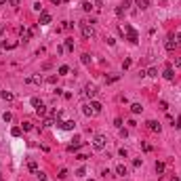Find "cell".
<instances>
[{
	"label": "cell",
	"mask_w": 181,
	"mask_h": 181,
	"mask_svg": "<svg viewBox=\"0 0 181 181\" xmlns=\"http://www.w3.org/2000/svg\"><path fill=\"white\" fill-rule=\"evenodd\" d=\"M156 173H158V175L164 173V162H156Z\"/></svg>",
	"instance_id": "obj_23"
},
{
	"label": "cell",
	"mask_w": 181,
	"mask_h": 181,
	"mask_svg": "<svg viewBox=\"0 0 181 181\" xmlns=\"http://www.w3.org/2000/svg\"><path fill=\"white\" fill-rule=\"evenodd\" d=\"M2 120H4V122H11V120H13V116H11L9 112H4V114H2Z\"/></svg>",
	"instance_id": "obj_27"
},
{
	"label": "cell",
	"mask_w": 181,
	"mask_h": 181,
	"mask_svg": "<svg viewBox=\"0 0 181 181\" xmlns=\"http://www.w3.org/2000/svg\"><path fill=\"white\" fill-rule=\"evenodd\" d=\"M133 166H135V168L141 166V160H139V158H135V160H133Z\"/></svg>",
	"instance_id": "obj_35"
},
{
	"label": "cell",
	"mask_w": 181,
	"mask_h": 181,
	"mask_svg": "<svg viewBox=\"0 0 181 181\" xmlns=\"http://www.w3.org/2000/svg\"><path fill=\"white\" fill-rule=\"evenodd\" d=\"M80 32L84 38H93L95 32H93V25H89V21H80Z\"/></svg>",
	"instance_id": "obj_3"
},
{
	"label": "cell",
	"mask_w": 181,
	"mask_h": 181,
	"mask_svg": "<svg viewBox=\"0 0 181 181\" xmlns=\"http://www.w3.org/2000/svg\"><path fill=\"white\" fill-rule=\"evenodd\" d=\"M21 131H32V122H23V124H21Z\"/></svg>",
	"instance_id": "obj_26"
},
{
	"label": "cell",
	"mask_w": 181,
	"mask_h": 181,
	"mask_svg": "<svg viewBox=\"0 0 181 181\" xmlns=\"http://www.w3.org/2000/svg\"><path fill=\"white\" fill-rule=\"evenodd\" d=\"M57 177H59V179H65V177H67V168H61V171H59V175H57Z\"/></svg>",
	"instance_id": "obj_28"
},
{
	"label": "cell",
	"mask_w": 181,
	"mask_h": 181,
	"mask_svg": "<svg viewBox=\"0 0 181 181\" xmlns=\"http://www.w3.org/2000/svg\"><path fill=\"white\" fill-rule=\"evenodd\" d=\"M82 9L87 11V13H90V9H93V4H90V2H82Z\"/></svg>",
	"instance_id": "obj_29"
},
{
	"label": "cell",
	"mask_w": 181,
	"mask_h": 181,
	"mask_svg": "<svg viewBox=\"0 0 181 181\" xmlns=\"http://www.w3.org/2000/svg\"><path fill=\"white\" fill-rule=\"evenodd\" d=\"M89 181H95V179H89Z\"/></svg>",
	"instance_id": "obj_47"
},
{
	"label": "cell",
	"mask_w": 181,
	"mask_h": 181,
	"mask_svg": "<svg viewBox=\"0 0 181 181\" xmlns=\"http://www.w3.org/2000/svg\"><path fill=\"white\" fill-rule=\"evenodd\" d=\"M116 80H118V76H110L105 82H108V84H112V82H116Z\"/></svg>",
	"instance_id": "obj_37"
},
{
	"label": "cell",
	"mask_w": 181,
	"mask_h": 181,
	"mask_svg": "<svg viewBox=\"0 0 181 181\" xmlns=\"http://www.w3.org/2000/svg\"><path fill=\"white\" fill-rule=\"evenodd\" d=\"M175 126H177V129H181V116L177 118V124H175Z\"/></svg>",
	"instance_id": "obj_43"
},
{
	"label": "cell",
	"mask_w": 181,
	"mask_h": 181,
	"mask_svg": "<svg viewBox=\"0 0 181 181\" xmlns=\"http://www.w3.org/2000/svg\"><path fill=\"white\" fill-rule=\"evenodd\" d=\"M0 97H2L4 101H11V99H13V93H9V90H2V95H0Z\"/></svg>",
	"instance_id": "obj_18"
},
{
	"label": "cell",
	"mask_w": 181,
	"mask_h": 181,
	"mask_svg": "<svg viewBox=\"0 0 181 181\" xmlns=\"http://www.w3.org/2000/svg\"><path fill=\"white\" fill-rule=\"evenodd\" d=\"M135 2H137V7H139L141 11H145L147 7H150V0H135Z\"/></svg>",
	"instance_id": "obj_12"
},
{
	"label": "cell",
	"mask_w": 181,
	"mask_h": 181,
	"mask_svg": "<svg viewBox=\"0 0 181 181\" xmlns=\"http://www.w3.org/2000/svg\"><path fill=\"white\" fill-rule=\"evenodd\" d=\"M145 124H147V129H150V131H154V133H160V122H156V120H147Z\"/></svg>",
	"instance_id": "obj_7"
},
{
	"label": "cell",
	"mask_w": 181,
	"mask_h": 181,
	"mask_svg": "<svg viewBox=\"0 0 181 181\" xmlns=\"http://www.w3.org/2000/svg\"><path fill=\"white\" fill-rule=\"evenodd\" d=\"M9 4H11V7H13V9H17L19 4H21V2H19V0H9Z\"/></svg>",
	"instance_id": "obj_31"
},
{
	"label": "cell",
	"mask_w": 181,
	"mask_h": 181,
	"mask_svg": "<svg viewBox=\"0 0 181 181\" xmlns=\"http://www.w3.org/2000/svg\"><path fill=\"white\" fill-rule=\"evenodd\" d=\"M80 61L84 63V65H89V63H90V55H87V53H84V55H80Z\"/></svg>",
	"instance_id": "obj_22"
},
{
	"label": "cell",
	"mask_w": 181,
	"mask_h": 181,
	"mask_svg": "<svg viewBox=\"0 0 181 181\" xmlns=\"http://www.w3.org/2000/svg\"><path fill=\"white\" fill-rule=\"evenodd\" d=\"M36 177H38L40 181H46V175H44V173H40V171H38V173H36Z\"/></svg>",
	"instance_id": "obj_34"
},
{
	"label": "cell",
	"mask_w": 181,
	"mask_h": 181,
	"mask_svg": "<svg viewBox=\"0 0 181 181\" xmlns=\"http://www.w3.org/2000/svg\"><path fill=\"white\" fill-rule=\"evenodd\" d=\"M4 2H7V0H0V4H4Z\"/></svg>",
	"instance_id": "obj_46"
},
{
	"label": "cell",
	"mask_w": 181,
	"mask_h": 181,
	"mask_svg": "<svg viewBox=\"0 0 181 181\" xmlns=\"http://www.w3.org/2000/svg\"><path fill=\"white\" fill-rule=\"evenodd\" d=\"M32 105H34V108H38V105H40V99H38V97H32Z\"/></svg>",
	"instance_id": "obj_32"
},
{
	"label": "cell",
	"mask_w": 181,
	"mask_h": 181,
	"mask_svg": "<svg viewBox=\"0 0 181 181\" xmlns=\"http://www.w3.org/2000/svg\"><path fill=\"white\" fill-rule=\"evenodd\" d=\"M11 135H13V137H19L21 135V126H13V129H11Z\"/></svg>",
	"instance_id": "obj_21"
},
{
	"label": "cell",
	"mask_w": 181,
	"mask_h": 181,
	"mask_svg": "<svg viewBox=\"0 0 181 181\" xmlns=\"http://www.w3.org/2000/svg\"><path fill=\"white\" fill-rule=\"evenodd\" d=\"M67 74H70V67H67V65H61L59 67V76H67Z\"/></svg>",
	"instance_id": "obj_19"
},
{
	"label": "cell",
	"mask_w": 181,
	"mask_h": 181,
	"mask_svg": "<svg viewBox=\"0 0 181 181\" xmlns=\"http://www.w3.org/2000/svg\"><path fill=\"white\" fill-rule=\"evenodd\" d=\"M164 78H166V80H173L175 78V72H173V67H166V70H164V74H162Z\"/></svg>",
	"instance_id": "obj_11"
},
{
	"label": "cell",
	"mask_w": 181,
	"mask_h": 181,
	"mask_svg": "<svg viewBox=\"0 0 181 181\" xmlns=\"http://www.w3.org/2000/svg\"><path fill=\"white\" fill-rule=\"evenodd\" d=\"M131 59H124V61H122V70H129V67H131Z\"/></svg>",
	"instance_id": "obj_25"
},
{
	"label": "cell",
	"mask_w": 181,
	"mask_h": 181,
	"mask_svg": "<svg viewBox=\"0 0 181 181\" xmlns=\"http://www.w3.org/2000/svg\"><path fill=\"white\" fill-rule=\"evenodd\" d=\"M116 15H118V17H122V15H124V9L118 7V9H116Z\"/></svg>",
	"instance_id": "obj_36"
},
{
	"label": "cell",
	"mask_w": 181,
	"mask_h": 181,
	"mask_svg": "<svg viewBox=\"0 0 181 181\" xmlns=\"http://www.w3.org/2000/svg\"><path fill=\"white\" fill-rule=\"evenodd\" d=\"M38 23H42V25H49L51 23V15L46 13V11H42V13H40V21H38Z\"/></svg>",
	"instance_id": "obj_8"
},
{
	"label": "cell",
	"mask_w": 181,
	"mask_h": 181,
	"mask_svg": "<svg viewBox=\"0 0 181 181\" xmlns=\"http://www.w3.org/2000/svg\"><path fill=\"white\" fill-rule=\"evenodd\" d=\"M36 114H38V116H44V114H46V105H42V103H40L38 108H36Z\"/></svg>",
	"instance_id": "obj_17"
},
{
	"label": "cell",
	"mask_w": 181,
	"mask_h": 181,
	"mask_svg": "<svg viewBox=\"0 0 181 181\" xmlns=\"http://www.w3.org/2000/svg\"><path fill=\"white\" fill-rule=\"evenodd\" d=\"M93 147H95V150H103V147H105V137H103V135H95Z\"/></svg>",
	"instance_id": "obj_4"
},
{
	"label": "cell",
	"mask_w": 181,
	"mask_h": 181,
	"mask_svg": "<svg viewBox=\"0 0 181 181\" xmlns=\"http://www.w3.org/2000/svg\"><path fill=\"white\" fill-rule=\"evenodd\" d=\"M34 11H38V13H42V7H40V2H36V4H34Z\"/></svg>",
	"instance_id": "obj_40"
},
{
	"label": "cell",
	"mask_w": 181,
	"mask_h": 181,
	"mask_svg": "<svg viewBox=\"0 0 181 181\" xmlns=\"http://www.w3.org/2000/svg\"><path fill=\"white\" fill-rule=\"evenodd\" d=\"M160 110H164V112H166V110H168V105H166V101H160Z\"/></svg>",
	"instance_id": "obj_38"
},
{
	"label": "cell",
	"mask_w": 181,
	"mask_h": 181,
	"mask_svg": "<svg viewBox=\"0 0 181 181\" xmlns=\"http://www.w3.org/2000/svg\"><path fill=\"white\" fill-rule=\"evenodd\" d=\"M80 145H82V141H80V139H78V137H76L72 145H67V152H78V150H80Z\"/></svg>",
	"instance_id": "obj_9"
},
{
	"label": "cell",
	"mask_w": 181,
	"mask_h": 181,
	"mask_svg": "<svg viewBox=\"0 0 181 181\" xmlns=\"http://www.w3.org/2000/svg\"><path fill=\"white\" fill-rule=\"evenodd\" d=\"M120 32H122V34L126 32V38H129V42H133V44H137V40H139V34H137V32L133 30L131 25H124V28H122Z\"/></svg>",
	"instance_id": "obj_2"
},
{
	"label": "cell",
	"mask_w": 181,
	"mask_h": 181,
	"mask_svg": "<svg viewBox=\"0 0 181 181\" xmlns=\"http://www.w3.org/2000/svg\"><path fill=\"white\" fill-rule=\"evenodd\" d=\"M141 147H143V152H152V145H150V143H141Z\"/></svg>",
	"instance_id": "obj_30"
},
{
	"label": "cell",
	"mask_w": 181,
	"mask_h": 181,
	"mask_svg": "<svg viewBox=\"0 0 181 181\" xmlns=\"http://www.w3.org/2000/svg\"><path fill=\"white\" fill-rule=\"evenodd\" d=\"M116 175H120V177H124V175H126V166H124V164H118V166H116Z\"/></svg>",
	"instance_id": "obj_13"
},
{
	"label": "cell",
	"mask_w": 181,
	"mask_h": 181,
	"mask_svg": "<svg viewBox=\"0 0 181 181\" xmlns=\"http://www.w3.org/2000/svg\"><path fill=\"white\" fill-rule=\"evenodd\" d=\"M101 108H103V105H101L99 101H90V103L84 105V114H87V116H97L101 112Z\"/></svg>",
	"instance_id": "obj_1"
},
{
	"label": "cell",
	"mask_w": 181,
	"mask_h": 181,
	"mask_svg": "<svg viewBox=\"0 0 181 181\" xmlns=\"http://www.w3.org/2000/svg\"><path fill=\"white\" fill-rule=\"evenodd\" d=\"M114 126H122V118H116L114 120Z\"/></svg>",
	"instance_id": "obj_41"
},
{
	"label": "cell",
	"mask_w": 181,
	"mask_h": 181,
	"mask_svg": "<svg viewBox=\"0 0 181 181\" xmlns=\"http://www.w3.org/2000/svg\"><path fill=\"white\" fill-rule=\"evenodd\" d=\"M164 49H166L168 53H173L175 49H177V40H175V36H168L166 42H164Z\"/></svg>",
	"instance_id": "obj_6"
},
{
	"label": "cell",
	"mask_w": 181,
	"mask_h": 181,
	"mask_svg": "<svg viewBox=\"0 0 181 181\" xmlns=\"http://www.w3.org/2000/svg\"><path fill=\"white\" fill-rule=\"evenodd\" d=\"M97 93H99V90H97V87H93V84H87V87H84V95H87L89 99H95V97H97Z\"/></svg>",
	"instance_id": "obj_5"
},
{
	"label": "cell",
	"mask_w": 181,
	"mask_h": 181,
	"mask_svg": "<svg viewBox=\"0 0 181 181\" xmlns=\"http://www.w3.org/2000/svg\"><path fill=\"white\" fill-rule=\"evenodd\" d=\"M63 49H65V51H74V40H72V38H67V40H65V44H63Z\"/></svg>",
	"instance_id": "obj_15"
},
{
	"label": "cell",
	"mask_w": 181,
	"mask_h": 181,
	"mask_svg": "<svg viewBox=\"0 0 181 181\" xmlns=\"http://www.w3.org/2000/svg\"><path fill=\"white\" fill-rule=\"evenodd\" d=\"M145 76H152V78H156V76H158V70H156V67H150V70L145 72Z\"/></svg>",
	"instance_id": "obj_20"
},
{
	"label": "cell",
	"mask_w": 181,
	"mask_h": 181,
	"mask_svg": "<svg viewBox=\"0 0 181 181\" xmlns=\"http://www.w3.org/2000/svg\"><path fill=\"white\" fill-rule=\"evenodd\" d=\"M61 126H63L65 131H72L74 126H76V122H74V120H65V122H61Z\"/></svg>",
	"instance_id": "obj_10"
},
{
	"label": "cell",
	"mask_w": 181,
	"mask_h": 181,
	"mask_svg": "<svg viewBox=\"0 0 181 181\" xmlns=\"http://www.w3.org/2000/svg\"><path fill=\"white\" fill-rule=\"evenodd\" d=\"M175 40H177V44H181V34H177V38H175Z\"/></svg>",
	"instance_id": "obj_44"
},
{
	"label": "cell",
	"mask_w": 181,
	"mask_h": 181,
	"mask_svg": "<svg viewBox=\"0 0 181 181\" xmlns=\"http://www.w3.org/2000/svg\"><path fill=\"white\" fill-rule=\"evenodd\" d=\"M28 168H30L32 173H38V164H36L34 160H30V162H28Z\"/></svg>",
	"instance_id": "obj_16"
},
{
	"label": "cell",
	"mask_w": 181,
	"mask_h": 181,
	"mask_svg": "<svg viewBox=\"0 0 181 181\" xmlns=\"http://www.w3.org/2000/svg\"><path fill=\"white\" fill-rule=\"evenodd\" d=\"M131 112H133V114H141V112H143L141 103H133V105H131Z\"/></svg>",
	"instance_id": "obj_14"
},
{
	"label": "cell",
	"mask_w": 181,
	"mask_h": 181,
	"mask_svg": "<svg viewBox=\"0 0 181 181\" xmlns=\"http://www.w3.org/2000/svg\"><path fill=\"white\" fill-rule=\"evenodd\" d=\"M171 181H179V179H177V177H173V179H171Z\"/></svg>",
	"instance_id": "obj_45"
},
{
	"label": "cell",
	"mask_w": 181,
	"mask_h": 181,
	"mask_svg": "<svg viewBox=\"0 0 181 181\" xmlns=\"http://www.w3.org/2000/svg\"><path fill=\"white\" fill-rule=\"evenodd\" d=\"M84 173H87L84 168H78V171H76V175H78V177H84Z\"/></svg>",
	"instance_id": "obj_39"
},
{
	"label": "cell",
	"mask_w": 181,
	"mask_h": 181,
	"mask_svg": "<svg viewBox=\"0 0 181 181\" xmlns=\"http://www.w3.org/2000/svg\"><path fill=\"white\" fill-rule=\"evenodd\" d=\"M175 65H177V67H181V57H177V59H175Z\"/></svg>",
	"instance_id": "obj_42"
},
{
	"label": "cell",
	"mask_w": 181,
	"mask_h": 181,
	"mask_svg": "<svg viewBox=\"0 0 181 181\" xmlns=\"http://www.w3.org/2000/svg\"><path fill=\"white\" fill-rule=\"evenodd\" d=\"M28 82H34V84H40V82H42V76H34V78H28Z\"/></svg>",
	"instance_id": "obj_24"
},
{
	"label": "cell",
	"mask_w": 181,
	"mask_h": 181,
	"mask_svg": "<svg viewBox=\"0 0 181 181\" xmlns=\"http://www.w3.org/2000/svg\"><path fill=\"white\" fill-rule=\"evenodd\" d=\"M53 124H55V120H53V118H46L44 120V126H53Z\"/></svg>",
	"instance_id": "obj_33"
}]
</instances>
